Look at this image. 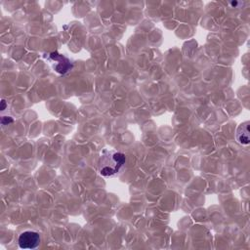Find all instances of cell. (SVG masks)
Wrapping results in <instances>:
<instances>
[{
  "label": "cell",
  "mask_w": 250,
  "mask_h": 250,
  "mask_svg": "<svg viewBox=\"0 0 250 250\" xmlns=\"http://www.w3.org/2000/svg\"><path fill=\"white\" fill-rule=\"evenodd\" d=\"M1 104H2V107H1V109H2V110H4V109H5V107H6V102H5V100H2Z\"/></svg>",
  "instance_id": "6"
},
{
  "label": "cell",
  "mask_w": 250,
  "mask_h": 250,
  "mask_svg": "<svg viewBox=\"0 0 250 250\" xmlns=\"http://www.w3.org/2000/svg\"><path fill=\"white\" fill-rule=\"evenodd\" d=\"M126 161V157L121 152H108L101 159L100 174L102 176H113L118 173Z\"/></svg>",
  "instance_id": "1"
},
{
  "label": "cell",
  "mask_w": 250,
  "mask_h": 250,
  "mask_svg": "<svg viewBox=\"0 0 250 250\" xmlns=\"http://www.w3.org/2000/svg\"><path fill=\"white\" fill-rule=\"evenodd\" d=\"M236 140L240 145L247 146L250 142L249 138V121L240 124L236 131Z\"/></svg>",
  "instance_id": "4"
},
{
  "label": "cell",
  "mask_w": 250,
  "mask_h": 250,
  "mask_svg": "<svg viewBox=\"0 0 250 250\" xmlns=\"http://www.w3.org/2000/svg\"><path fill=\"white\" fill-rule=\"evenodd\" d=\"M1 122H2V124H3V125H5V124H9V123L13 122V118H12V117H8V118H6V116H2V118H1Z\"/></svg>",
  "instance_id": "5"
},
{
  "label": "cell",
  "mask_w": 250,
  "mask_h": 250,
  "mask_svg": "<svg viewBox=\"0 0 250 250\" xmlns=\"http://www.w3.org/2000/svg\"><path fill=\"white\" fill-rule=\"evenodd\" d=\"M47 60L53 64L54 70L60 74H65L72 68V62L70 60L58 52L50 53Z\"/></svg>",
  "instance_id": "2"
},
{
  "label": "cell",
  "mask_w": 250,
  "mask_h": 250,
  "mask_svg": "<svg viewBox=\"0 0 250 250\" xmlns=\"http://www.w3.org/2000/svg\"><path fill=\"white\" fill-rule=\"evenodd\" d=\"M18 242L21 249H35L40 244V235L36 231L25 230L20 234Z\"/></svg>",
  "instance_id": "3"
}]
</instances>
